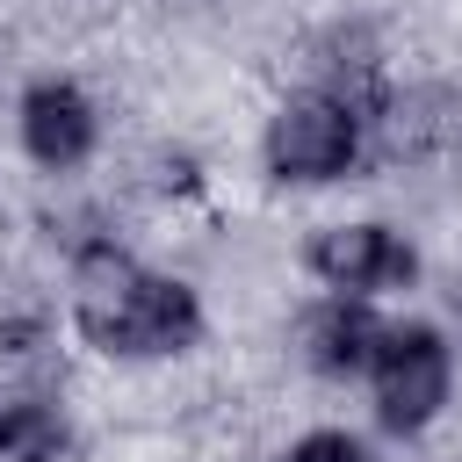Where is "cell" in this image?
Segmentation results:
<instances>
[{
    "label": "cell",
    "instance_id": "obj_3",
    "mask_svg": "<svg viewBox=\"0 0 462 462\" xmlns=\"http://www.w3.org/2000/svg\"><path fill=\"white\" fill-rule=\"evenodd\" d=\"M368 368H375L383 426H397V433H419L448 404V346L426 325H383V346Z\"/></svg>",
    "mask_w": 462,
    "mask_h": 462
},
{
    "label": "cell",
    "instance_id": "obj_7",
    "mask_svg": "<svg viewBox=\"0 0 462 462\" xmlns=\"http://www.w3.org/2000/svg\"><path fill=\"white\" fill-rule=\"evenodd\" d=\"M0 462H65V419L51 404H7L0 411Z\"/></svg>",
    "mask_w": 462,
    "mask_h": 462
},
{
    "label": "cell",
    "instance_id": "obj_8",
    "mask_svg": "<svg viewBox=\"0 0 462 462\" xmlns=\"http://www.w3.org/2000/svg\"><path fill=\"white\" fill-rule=\"evenodd\" d=\"M289 462H368V455H361L354 433H303V440L289 448Z\"/></svg>",
    "mask_w": 462,
    "mask_h": 462
},
{
    "label": "cell",
    "instance_id": "obj_1",
    "mask_svg": "<svg viewBox=\"0 0 462 462\" xmlns=\"http://www.w3.org/2000/svg\"><path fill=\"white\" fill-rule=\"evenodd\" d=\"M72 310H79V332L108 354H173L202 332V310H195V289L166 282V274H144L137 260L94 245L72 274Z\"/></svg>",
    "mask_w": 462,
    "mask_h": 462
},
{
    "label": "cell",
    "instance_id": "obj_4",
    "mask_svg": "<svg viewBox=\"0 0 462 462\" xmlns=\"http://www.w3.org/2000/svg\"><path fill=\"white\" fill-rule=\"evenodd\" d=\"M310 267L332 282V289H397L411 282V245L383 224H332L310 238Z\"/></svg>",
    "mask_w": 462,
    "mask_h": 462
},
{
    "label": "cell",
    "instance_id": "obj_5",
    "mask_svg": "<svg viewBox=\"0 0 462 462\" xmlns=\"http://www.w3.org/2000/svg\"><path fill=\"white\" fill-rule=\"evenodd\" d=\"M22 144L43 166H79L94 152V108H87V94L65 87V79L29 87V101H22Z\"/></svg>",
    "mask_w": 462,
    "mask_h": 462
},
{
    "label": "cell",
    "instance_id": "obj_6",
    "mask_svg": "<svg viewBox=\"0 0 462 462\" xmlns=\"http://www.w3.org/2000/svg\"><path fill=\"white\" fill-rule=\"evenodd\" d=\"M375 346H383V325L368 318V303H325L318 318H310V361L325 368V375H354V368H368L375 361Z\"/></svg>",
    "mask_w": 462,
    "mask_h": 462
},
{
    "label": "cell",
    "instance_id": "obj_2",
    "mask_svg": "<svg viewBox=\"0 0 462 462\" xmlns=\"http://www.w3.org/2000/svg\"><path fill=\"white\" fill-rule=\"evenodd\" d=\"M361 152V116L339 94H296L267 130V166L282 180H332Z\"/></svg>",
    "mask_w": 462,
    "mask_h": 462
}]
</instances>
